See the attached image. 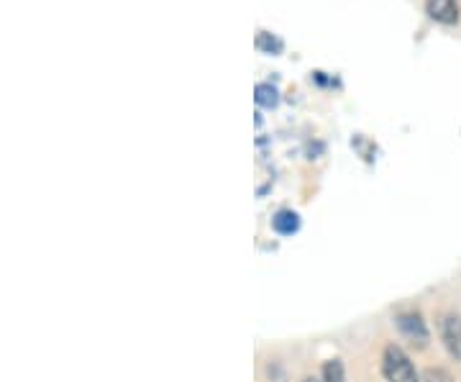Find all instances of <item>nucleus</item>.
<instances>
[{
    "mask_svg": "<svg viewBox=\"0 0 461 382\" xmlns=\"http://www.w3.org/2000/svg\"><path fill=\"white\" fill-rule=\"evenodd\" d=\"M303 382H323V377H305Z\"/></svg>",
    "mask_w": 461,
    "mask_h": 382,
    "instance_id": "nucleus-9",
    "label": "nucleus"
},
{
    "mask_svg": "<svg viewBox=\"0 0 461 382\" xmlns=\"http://www.w3.org/2000/svg\"><path fill=\"white\" fill-rule=\"evenodd\" d=\"M272 226H275V232L277 233H295L297 226H300V221H297V214L293 211H280L277 216L272 218Z\"/></svg>",
    "mask_w": 461,
    "mask_h": 382,
    "instance_id": "nucleus-5",
    "label": "nucleus"
},
{
    "mask_svg": "<svg viewBox=\"0 0 461 382\" xmlns=\"http://www.w3.org/2000/svg\"><path fill=\"white\" fill-rule=\"evenodd\" d=\"M397 329H400V333L411 341L412 347H429V326H426V321H423V316L420 314H415V311H408V314H400V316L395 318Z\"/></svg>",
    "mask_w": 461,
    "mask_h": 382,
    "instance_id": "nucleus-3",
    "label": "nucleus"
},
{
    "mask_svg": "<svg viewBox=\"0 0 461 382\" xmlns=\"http://www.w3.org/2000/svg\"><path fill=\"white\" fill-rule=\"evenodd\" d=\"M426 14L436 23L454 26L459 21V0H426Z\"/></svg>",
    "mask_w": 461,
    "mask_h": 382,
    "instance_id": "nucleus-4",
    "label": "nucleus"
},
{
    "mask_svg": "<svg viewBox=\"0 0 461 382\" xmlns=\"http://www.w3.org/2000/svg\"><path fill=\"white\" fill-rule=\"evenodd\" d=\"M382 375L387 382H420L415 365L411 362V357L400 350L397 344L384 347L382 354Z\"/></svg>",
    "mask_w": 461,
    "mask_h": 382,
    "instance_id": "nucleus-1",
    "label": "nucleus"
},
{
    "mask_svg": "<svg viewBox=\"0 0 461 382\" xmlns=\"http://www.w3.org/2000/svg\"><path fill=\"white\" fill-rule=\"evenodd\" d=\"M323 382H346V369L341 359H329L323 365V372H321Z\"/></svg>",
    "mask_w": 461,
    "mask_h": 382,
    "instance_id": "nucleus-6",
    "label": "nucleus"
},
{
    "mask_svg": "<svg viewBox=\"0 0 461 382\" xmlns=\"http://www.w3.org/2000/svg\"><path fill=\"white\" fill-rule=\"evenodd\" d=\"M257 103L264 105V108H275L280 98H277V90L272 87V85H259L257 87Z\"/></svg>",
    "mask_w": 461,
    "mask_h": 382,
    "instance_id": "nucleus-7",
    "label": "nucleus"
},
{
    "mask_svg": "<svg viewBox=\"0 0 461 382\" xmlns=\"http://www.w3.org/2000/svg\"><path fill=\"white\" fill-rule=\"evenodd\" d=\"M438 336H441L446 354L454 362H461V314H456V311L441 314V318H438Z\"/></svg>",
    "mask_w": 461,
    "mask_h": 382,
    "instance_id": "nucleus-2",
    "label": "nucleus"
},
{
    "mask_svg": "<svg viewBox=\"0 0 461 382\" xmlns=\"http://www.w3.org/2000/svg\"><path fill=\"white\" fill-rule=\"evenodd\" d=\"M420 382H454L451 380V375L446 372V369H426L423 372V377Z\"/></svg>",
    "mask_w": 461,
    "mask_h": 382,
    "instance_id": "nucleus-8",
    "label": "nucleus"
}]
</instances>
